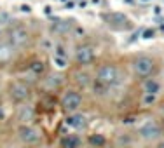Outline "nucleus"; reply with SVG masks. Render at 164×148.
I'll list each match as a JSON object with an SVG mask.
<instances>
[{
	"label": "nucleus",
	"mask_w": 164,
	"mask_h": 148,
	"mask_svg": "<svg viewBox=\"0 0 164 148\" xmlns=\"http://www.w3.org/2000/svg\"><path fill=\"white\" fill-rule=\"evenodd\" d=\"M94 80L103 84V85H107V87H114L121 80V72H119V68L115 65L105 63V65H100L96 68V79Z\"/></svg>",
	"instance_id": "obj_1"
},
{
	"label": "nucleus",
	"mask_w": 164,
	"mask_h": 148,
	"mask_svg": "<svg viewBox=\"0 0 164 148\" xmlns=\"http://www.w3.org/2000/svg\"><path fill=\"white\" fill-rule=\"evenodd\" d=\"M138 138L147 143H157L164 138V129L157 120H147L138 127Z\"/></svg>",
	"instance_id": "obj_2"
},
{
	"label": "nucleus",
	"mask_w": 164,
	"mask_h": 148,
	"mask_svg": "<svg viewBox=\"0 0 164 148\" xmlns=\"http://www.w3.org/2000/svg\"><path fill=\"white\" fill-rule=\"evenodd\" d=\"M131 68H133V72H135L136 77L149 79L154 73V70H156V59L150 58V56H138V58L133 59Z\"/></svg>",
	"instance_id": "obj_3"
},
{
	"label": "nucleus",
	"mask_w": 164,
	"mask_h": 148,
	"mask_svg": "<svg viewBox=\"0 0 164 148\" xmlns=\"http://www.w3.org/2000/svg\"><path fill=\"white\" fill-rule=\"evenodd\" d=\"M59 105H61V108H63L68 115H70V113H77V112L80 110V106H82V96H80L79 91L68 89V91H65L63 96L59 98Z\"/></svg>",
	"instance_id": "obj_4"
},
{
	"label": "nucleus",
	"mask_w": 164,
	"mask_h": 148,
	"mask_svg": "<svg viewBox=\"0 0 164 148\" xmlns=\"http://www.w3.org/2000/svg\"><path fill=\"white\" fill-rule=\"evenodd\" d=\"M31 96V89L26 82L23 80H14L10 85H9V98L14 101V103H19V105H24Z\"/></svg>",
	"instance_id": "obj_5"
},
{
	"label": "nucleus",
	"mask_w": 164,
	"mask_h": 148,
	"mask_svg": "<svg viewBox=\"0 0 164 148\" xmlns=\"http://www.w3.org/2000/svg\"><path fill=\"white\" fill-rule=\"evenodd\" d=\"M17 140L23 143V145H37L40 140H42V134L37 127L30 126V124H21L17 127Z\"/></svg>",
	"instance_id": "obj_6"
},
{
	"label": "nucleus",
	"mask_w": 164,
	"mask_h": 148,
	"mask_svg": "<svg viewBox=\"0 0 164 148\" xmlns=\"http://www.w3.org/2000/svg\"><path fill=\"white\" fill-rule=\"evenodd\" d=\"M101 19L115 30H129L131 28V21L124 12H103Z\"/></svg>",
	"instance_id": "obj_7"
},
{
	"label": "nucleus",
	"mask_w": 164,
	"mask_h": 148,
	"mask_svg": "<svg viewBox=\"0 0 164 148\" xmlns=\"http://www.w3.org/2000/svg\"><path fill=\"white\" fill-rule=\"evenodd\" d=\"M94 56H96V51L91 44H82L75 49V63L77 65H89L94 61Z\"/></svg>",
	"instance_id": "obj_8"
},
{
	"label": "nucleus",
	"mask_w": 164,
	"mask_h": 148,
	"mask_svg": "<svg viewBox=\"0 0 164 148\" xmlns=\"http://www.w3.org/2000/svg\"><path fill=\"white\" fill-rule=\"evenodd\" d=\"M7 40L17 49V47H23V45L28 44L30 33H28V30H26L24 26H16V28H12V30L9 31V38H7Z\"/></svg>",
	"instance_id": "obj_9"
},
{
	"label": "nucleus",
	"mask_w": 164,
	"mask_h": 148,
	"mask_svg": "<svg viewBox=\"0 0 164 148\" xmlns=\"http://www.w3.org/2000/svg\"><path fill=\"white\" fill-rule=\"evenodd\" d=\"M142 91H143V94H152V96H159L161 94V91H163V84L157 80V79H145L143 80V84H142Z\"/></svg>",
	"instance_id": "obj_10"
},
{
	"label": "nucleus",
	"mask_w": 164,
	"mask_h": 148,
	"mask_svg": "<svg viewBox=\"0 0 164 148\" xmlns=\"http://www.w3.org/2000/svg\"><path fill=\"white\" fill-rule=\"evenodd\" d=\"M65 124H66L68 127H72V129H84V127L87 126V119H86V115H82V113L77 112V113L66 115Z\"/></svg>",
	"instance_id": "obj_11"
},
{
	"label": "nucleus",
	"mask_w": 164,
	"mask_h": 148,
	"mask_svg": "<svg viewBox=\"0 0 164 148\" xmlns=\"http://www.w3.org/2000/svg\"><path fill=\"white\" fill-rule=\"evenodd\" d=\"M16 47L9 40H0V63H7L12 59Z\"/></svg>",
	"instance_id": "obj_12"
},
{
	"label": "nucleus",
	"mask_w": 164,
	"mask_h": 148,
	"mask_svg": "<svg viewBox=\"0 0 164 148\" xmlns=\"http://www.w3.org/2000/svg\"><path fill=\"white\" fill-rule=\"evenodd\" d=\"M73 82H75L77 87H80V89H87V87L93 85V79H91V75H89L87 72H82V70H79V72L73 73Z\"/></svg>",
	"instance_id": "obj_13"
},
{
	"label": "nucleus",
	"mask_w": 164,
	"mask_h": 148,
	"mask_svg": "<svg viewBox=\"0 0 164 148\" xmlns=\"http://www.w3.org/2000/svg\"><path fill=\"white\" fill-rule=\"evenodd\" d=\"M72 26H73V23L68 21V19H54L52 24H51V30L54 33H58V35H65V33L70 31Z\"/></svg>",
	"instance_id": "obj_14"
},
{
	"label": "nucleus",
	"mask_w": 164,
	"mask_h": 148,
	"mask_svg": "<svg viewBox=\"0 0 164 148\" xmlns=\"http://www.w3.org/2000/svg\"><path fill=\"white\" fill-rule=\"evenodd\" d=\"M61 84H63L61 73H51V75H47V79H44V85L47 91H56L61 87Z\"/></svg>",
	"instance_id": "obj_15"
},
{
	"label": "nucleus",
	"mask_w": 164,
	"mask_h": 148,
	"mask_svg": "<svg viewBox=\"0 0 164 148\" xmlns=\"http://www.w3.org/2000/svg\"><path fill=\"white\" fill-rule=\"evenodd\" d=\"M33 115H35L33 108H31V106H28V105H23V106H19V112H17V120H19L21 124H28V122L33 119Z\"/></svg>",
	"instance_id": "obj_16"
},
{
	"label": "nucleus",
	"mask_w": 164,
	"mask_h": 148,
	"mask_svg": "<svg viewBox=\"0 0 164 148\" xmlns=\"http://www.w3.org/2000/svg\"><path fill=\"white\" fill-rule=\"evenodd\" d=\"M61 148H80V138L77 134H66L61 140Z\"/></svg>",
	"instance_id": "obj_17"
},
{
	"label": "nucleus",
	"mask_w": 164,
	"mask_h": 148,
	"mask_svg": "<svg viewBox=\"0 0 164 148\" xmlns=\"http://www.w3.org/2000/svg\"><path fill=\"white\" fill-rule=\"evenodd\" d=\"M28 70H30V73H31L33 77H40V75H44V72H45V65H44L42 59H33V61L30 63Z\"/></svg>",
	"instance_id": "obj_18"
},
{
	"label": "nucleus",
	"mask_w": 164,
	"mask_h": 148,
	"mask_svg": "<svg viewBox=\"0 0 164 148\" xmlns=\"http://www.w3.org/2000/svg\"><path fill=\"white\" fill-rule=\"evenodd\" d=\"M87 143H89L93 148H103L105 145H107V138H105L103 134H89Z\"/></svg>",
	"instance_id": "obj_19"
},
{
	"label": "nucleus",
	"mask_w": 164,
	"mask_h": 148,
	"mask_svg": "<svg viewBox=\"0 0 164 148\" xmlns=\"http://www.w3.org/2000/svg\"><path fill=\"white\" fill-rule=\"evenodd\" d=\"M157 98H159V96L143 94V98H142V105H143V106H152V105H156V103H157Z\"/></svg>",
	"instance_id": "obj_20"
},
{
	"label": "nucleus",
	"mask_w": 164,
	"mask_h": 148,
	"mask_svg": "<svg viewBox=\"0 0 164 148\" xmlns=\"http://www.w3.org/2000/svg\"><path fill=\"white\" fill-rule=\"evenodd\" d=\"M54 51H56V54H54V56H59V58H66L65 47H63L61 44H56V45H54Z\"/></svg>",
	"instance_id": "obj_21"
},
{
	"label": "nucleus",
	"mask_w": 164,
	"mask_h": 148,
	"mask_svg": "<svg viewBox=\"0 0 164 148\" xmlns=\"http://www.w3.org/2000/svg\"><path fill=\"white\" fill-rule=\"evenodd\" d=\"M142 37L143 38H154L156 37V30H152V28H147V30H143V33H142Z\"/></svg>",
	"instance_id": "obj_22"
},
{
	"label": "nucleus",
	"mask_w": 164,
	"mask_h": 148,
	"mask_svg": "<svg viewBox=\"0 0 164 148\" xmlns=\"http://www.w3.org/2000/svg\"><path fill=\"white\" fill-rule=\"evenodd\" d=\"M54 63L58 68H65L66 66V58H59V56H54Z\"/></svg>",
	"instance_id": "obj_23"
},
{
	"label": "nucleus",
	"mask_w": 164,
	"mask_h": 148,
	"mask_svg": "<svg viewBox=\"0 0 164 148\" xmlns=\"http://www.w3.org/2000/svg\"><path fill=\"white\" fill-rule=\"evenodd\" d=\"M19 10H21V12H26V14H28V12H31V7H30L28 3H21V5H19Z\"/></svg>",
	"instance_id": "obj_24"
},
{
	"label": "nucleus",
	"mask_w": 164,
	"mask_h": 148,
	"mask_svg": "<svg viewBox=\"0 0 164 148\" xmlns=\"http://www.w3.org/2000/svg\"><path fill=\"white\" fill-rule=\"evenodd\" d=\"M156 148H164V138L163 140H159V141L156 143Z\"/></svg>",
	"instance_id": "obj_25"
},
{
	"label": "nucleus",
	"mask_w": 164,
	"mask_h": 148,
	"mask_svg": "<svg viewBox=\"0 0 164 148\" xmlns=\"http://www.w3.org/2000/svg\"><path fill=\"white\" fill-rule=\"evenodd\" d=\"M44 12H45V14H51V12H52V7H51V5H45V7H44Z\"/></svg>",
	"instance_id": "obj_26"
},
{
	"label": "nucleus",
	"mask_w": 164,
	"mask_h": 148,
	"mask_svg": "<svg viewBox=\"0 0 164 148\" xmlns=\"http://www.w3.org/2000/svg\"><path fill=\"white\" fill-rule=\"evenodd\" d=\"M5 119V110H3V106H0V120H3Z\"/></svg>",
	"instance_id": "obj_27"
},
{
	"label": "nucleus",
	"mask_w": 164,
	"mask_h": 148,
	"mask_svg": "<svg viewBox=\"0 0 164 148\" xmlns=\"http://www.w3.org/2000/svg\"><path fill=\"white\" fill-rule=\"evenodd\" d=\"M161 10H163V9H161L159 5H156V7H154V12H156V14H161Z\"/></svg>",
	"instance_id": "obj_28"
},
{
	"label": "nucleus",
	"mask_w": 164,
	"mask_h": 148,
	"mask_svg": "<svg viewBox=\"0 0 164 148\" xmlns=\"http://www.w3.org/2000/svg\"><path fill=\"white\" fill-rule=\"evenodd\" d=\"M75 5V2H66V9H72Z\"/></svg>",
	"instance_id": "obj_29"
},
{
	"label": "nucleus",
	"mask_w": 164,
	"mask_h": 148,
	"mask_svg": "<svg viewBox=\"0 0 164 148\" xmlns=\"http://www.w3.org/2000/svg\"><path fill=\"white\" fill-rule=\"evenodd\" d=\"M163 113H164V105H163Z\"/></svg>",
	"instance_id": "obj_30"
},
{
	"label": "nucleus",
	"mask_w": 164,
	"mask_h": 148,
	"mask_svg": "<svg viewBox=\"0 0 164 148\" xmlns=\"http://www.w3.org/2000/svg\"><path fill=\"white\" fill-rule=\"evenodd\" d=\"M142 2H149V0H142Z\"/></svg>",
	"instance_id": "obj_31"
},
{
	"label": "nucleus",
	"mask_w": 164,
	"mask_h": 148,
	"mask_svg": "<svg viewBox=\"0 0 164 148\" xmlns=\"http://www.w3.org/2000/svg\"><path fill=\"white\" fill-rule=\"evenodd\" d=\"M0 96H2V92H0Z\"/></svg>",
	"instance_id": "obj_32"
}]
</instances>
